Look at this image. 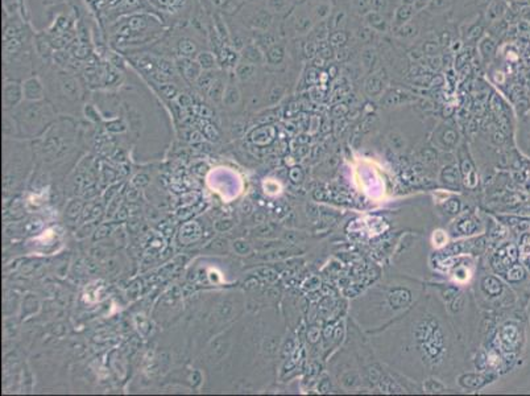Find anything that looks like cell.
<instances>
[{"label": "cell", "mask_w": 530, "mask_h": 396, "mask_svg": "<svg viewBox=\"0 0 530 396\" xmlns=\"http://www.w3.org/2000/svg\"><path fill=\"white\" fill-rule=\"evenodd\" d=\"M371 0H354L355 8L359 14H367L368 8H371Z\"/></svg>", "instance_id": "cell-25"}, {"label": "cell", "mask_w": 530, "mask_h": 396, "mask_svg": "<svg viewBox=\"0 0 530 396\" xmlns=\"http://www.w3.org/2000/svg\"><path fill=\"white\" fill-rule=\"evenodd\" d=\"M257 74H259L257 65L251 64V62L242 61L239 62V64L236 65V68H235V77H236L240 82H243V83L252 81Z\"/></svg>", "instance_id": "cell-6"}, {"label": "cell", "mask_w": 530, "mask_h": 396, "mask_svg": "<svg viewBox=\"0 0 530 396\" xmlns=\"http://www.w3.org/2000/svg\"><path fill=\"white\" fill-rule=\"evenodd\" d=\"M439 52V44L436 41H427L423 45V53L429 56H436Z\"/></svg>", "instance_id": "cell-23"}, {"label": "cell", "mask_w": 530, "mask_h": 396, "mask_svg": "<svg viewBox=\"0 0 530 396\" xmlns=\"http://www.w3.org/2000/svg\"><path fill=\"white\" fill-rule=\"evenodd\" d=\"M365 23H367L369 28L378 32H385L387 28H388V24L382 17V15L380 12H376V11H371V12L365 14Z\"/></svg>", "instance_id": "cell-7"}, {"label": "cell", "mask_w": 530, "mask_h": 396, "mask_svg": "<svg viewBox=\"0 0 530 396\" xmlns=\"http://www.w3.org/2000/svg\"><path fill=\"white\" fill-rule=\"evenodd\" d=\"M365 89H367V93L371 95H377L381 93V90L384 89V81H382L381 77H378L377 74H373L368 78V81L365 83Z\"/></svg>", "instance_id": "cell-13"}, {"label": "cell", "mask_w": 530, "mask_h": 396, "mask_svg": "<svg viewBox=\"0 0 530 396\" xmlns=\"http://www.w3.org/2000/svg\"><path fill=\"white\" fill-rule=\"evenodd\" d=\"M447 2H449V0H432L431 3H430V8H431V10H441V8L446 7Z\"/></svg>", "instance_id": "cell-30"}, {"label": "cell", "mask_w": 530, "mask_h": 396, "mask_svg": "<svg viewBox=\"0 0 530 396\" xmlns=\"http://www.w3.org/2000/svg\"><path fill=\"white\" fill-rule=\"evenodd\" d=\"M369 4H371L372 11H376V12L381 14L382 11H385L388 7V0H371Z\"/></svg>", "instance_id": "cell-26"}, {"label": "cell", "mask_w": 530, "mask_h": 396, "mask_svg": "<svg viewBox=\"0 0 530 396\" xmlns=\"http://www.w3.org/2000/svg\"><path fill=\"white\" fill-rule=\"evenodd\" d=\"M404 2H405V4H410V6H412V4H414L415 0H404Z\"/></svg>", "instance_id": "cell-35"}, {"label": "cell", "mask_w": 530, "mask_h": 396, "mask_svg": "<svg viewBox=\"0 0 530 396\" xmlns=\"http://www.w3.org/2000/svg\"><path fill=\"white\" fill-rule=\"evenodd\" d=\"M292 0H268V10L274 14H282L291 7Z\"/></svg>", "instance_id": "cell-15"}, {"label": "cell", "mask_w": 530, "mask_h": 396, "mask_svg": "<svg viewBox=\"0 0 530 396\" xmlns=\"http://www.w3.org/2000/svg\"><path fill=\"white\" fill-rule=\"evenodd\" d=\"M314 14L318 19H324V17H327L328 14H330V7H328L327 4H321V6H318V7L315 8Z\"/></svg>", "instance_id": "cell-28"}, {"label": "cell", "mask_w": 530, "mask_h": 396, "mask_svg": "<svg viewBox=\"0 0 530 396\" xmlns=\"http://www.w3.org/2000/svg\"><path fill=\"white\" fill-rule=\"evenodd\" d=\"M413 14H414V7H413V6H410V4H402L401 7L397 10L396 19H397L399 23L404 24L413 16Z\"/></svg>", "instance_id": "cell-18"}, {"label": "cell", "mask_w": 530, "mask_h": 396, "mask_svg": "<svg viewBox=\"0 0 530 396\" xmlns=\"http://www.w3.org/2000/svg\"><path fill=\"white\" fill-rule=\"evenodd\" d=\"M285 58V49L282 45L274 44L267 51L265 61L269 65H280Z\"/></svg>", "instance_id": "cell-10"}, {"label": "cell", "mask_w": 530, "mask_h": 396, "mask_svg": "<svg viewBox=\"0 0 530 396\" xmlns=\"http://www.w3.org/2000/svg\"><path fill=\"white\" fill-rule=\"evenodd\" d=\"M23 90L24 97L29 101H38L44 94V86L37 77H32L24 82Z\"/></svg>", "instance_id": "cell-4"}, {"label": "cell", "mask_w": 530, "mask_h": 396, "mask_svg": "<svg viewBox=\"0 0 530 396\" xmlns=\"http://www.w3.org/2000/svg\"><path fill=\"white\" fill-rule=\"evenodd\" d=\"M239 89H237L236 83L231 79L226 86V92H224V95H223V103L226 106H228V107H232V106H235L237 102H239Z\"/></svg>", "instance_id": "cell-9"}, {"label": "cell", "mask_w": 530, "mask_h": 396, "mask_svg": "<svg viewBox=\"0 0 530 396\" xmlns=\"http://www.w3.org/2000/svg\"><path fill=\"white\" fill-rule=\"evenodd\" d=\"M242 58H243V61L251 62V64L255 65H261L265 62V56H264L260 47L256 42L255 44L250 42V44H247L242 49Z\"/></svg>", "instance_id": "cell-5"}, {"label": "cell", "mask_w": 530, "mask_h": 396, "mask_svg": "<svg viewBox=\"0 0 530 396\" xmlns=\"http://www.w3.org/2000/svg\"><path fill=\"white\" fill-rule=\"evenodd\" d=\"M328 40H330V44L332 47L342 48L345 47L346 42H347L348 34L343 31H335L328 36Z\"/></svg>", "instance_id": "cell-19"}, {"label": "cell", "mask_w": 530, "mask_h": 396, "mask_svg": "<svg viewBox=\"0 0 530 396\" xmlns=\"http://www.w3.org/2000/svg\"><path fill=\"white\" fill-rule=\"evenodd\" d=\"M331 71L328 70V74H331V77H335V74L338 73V68L336 66H331Z\"/></svg>", "instance_id": "cell-33"}, {"label": "cell", "mask_w": 530, "mask_h": 396, "mask_svg": "<svg viewBox=\"0 0 530 396\" xmlns=\"http://www.w3.org/2000/svg\"><path fill=\"white\" fill-rule=\"evenodd\" d=\"M24 95L23 86L20 83H17L16 81H11L6 82L3 90V102H4V107L6 109H11V107H15V106L21 101Z\"/></svg>", "instance_id": "cell-3"}, {"label": "cell", "mask_w": 530, "mask_h": 396, "mask_svg": "<svg viewBox=\"0 0 530 396\" xmlns=\"http://www.w3.org/2000/svg\"><path fill=\"white\" fill-rule=\"evenodd\" d=\"M304 53L306 55L308 58H313L318 53V44L315 41H309L308 44L305 45Z\"/></svg>", "instance_id": "cell-24"}, {"label": "cell", "mask_w": 530, "mask_h": 396, "mask_svg": "<svg viewBox=\"0 0 530 396\" xmlns=\"http://www.w3.org/2000/svg\"><path fill=\"white\" fill-rule=\"evenodd\" d=\"M226 86L227 85L226 82H224V79H223L222 77H219V75H216V78L213 82V85H211L210 90L207 92L210 99L214 102L223 101V95H224V92H226Z\"/></svg>", "instance_id": "cell-8"}, {"label": "cell", "mask_w": 530, "mask_h": 396, "mask_svg": "<svg viewBox=\"0 0 530 396\" xmlns=\"http://www.w3.org/2000/svg\"><path fill=\"white\" fill-rule=\"evenodd\" d=\"M356 36H358L359 40L363 41V42H368V41H371L372 38H373V29H372V28L361 27L359 28L358 32H356Z\"/></svg>", "instance_id": "cell-21"}, {"label": "cell", "mask_w": 530, "mask_h": 396, "mask_svg": "<svg viewBox=\"0 0 530 396\" xmlns=\"http://www.w3.org/2000/svg\"><path fill=\"white\" fill-rule=\"evenodd\" d=\"M346 20V12L345 11H339L336 14L332 16V20H331V27L332 28H339L341 24L345 23Z\"/></svg>", "instance_id": "cell-27"}, {"label": "cell", "mask_w": 530, "mask_h": 396, "mask_svg": "<svg viewBox=\"0 0 530 396\" xmlns=\"http://www.w3.org/2000/svg\"><path fill=\"white\" fill-rule=\"evenodd\" d=\"M429 61L431 62V64H430V66H431L432 69H436V70H437V69L441 68V64H442V61H441V58H439V57H431L429 60Z\"/></svg>", "instance_id": "cell-31"}, {"label": "cell", "mask_w": 530, "mask_h": 396, "mask_svg": "<svg viewBox=\"0 0 530 396\" xmlns=\"http://www.w3.org/2000/svg\"><path fill=\"white\" fill-rule=\"evenodd\" d=\"M52 107L45 102H28L21 105L16 112V119L21 125L36 129L52 120Z\"/></svg>", "instance_id": "cell-1"}, {"label": "cell", "mask_w": 530, "mask_h": 396, "mask_svg": "<svg viewBox=\"0 0 530 396\" xmlns=\"http://www.w3.org/2000/svg\"><path fill=\"white\" fill-rule=\"evenodd\" d=\"M495 48H496V45H495V42H493L491 38H484L481 42H480L479 45V49H480V53H481V56H483L486 60H488V58L491 57V56L493 55V52H495Z\"/></svg>", "instance_id": "cell-20"}, {"label": "cell", "mask_w": 530, "mask_h": 396, "mask_svg": "<svg viewBox=\"0 0 530 396\" xmlns=\"http://www.w3.org/2000/svg\"><path fill=\"white\" fill-rule=\"evenodd\" d=\"M376 57H377V55H376L375 49L367 48V49H364L363 53H361V65H363L365 69H372V66L375 65Z\"/></svg>", "instance_id": "cell-16"}, {"label": "cell", "mask_w": 530, "mask_h": 396, "mask_svg": "<svg viewBox=\"0 0 530 396\" xmlns=\"http://www.w3.org/2000/svg\"><path fill=\"white\" fill-rule=\"evenodd\" d=\"M417 33H418V28H417L415 24L412 23H404L401 27L399 28V31H397V34H399L400 37L405 38L414 37V36H417Z\"/></svg>", "instance_id": "cell-17"}, {"label": "cell", "mask_w": 530, "mask_h": 396, "mask_svg": "<svg viewBox=\"0 0 530 396\" xmlns=\"http://www.w3.org/2000/svg\"><path fill=\"white\" fill-rule=\"evenodd\" d=\"M318 53H319V57L323 58L324 61H328V60H331V58L334 57V49L332 48H330V45H318Z\"/></svg>", "instance_id": "cell-22"}, {"label": "cell", "mask_w": 530, "mask_h": 396, "mask_svg": "<svg viewBox=\"0 0 530 396\" xmlns=\"http://www.w3.org/2000/svg\"><path fill=\"white\" fill-rule=\"evenodd\" d=\"M197 61L200 62L203 70H214V68L216 66L215 57L210 52H201V53H198Z\"/></svg>", "instance_id": "cell-14"}, {"label": "cell", "mask_w": 530, "mask_h": 396, "mask_svg": "<svg viewBox=\"0 0 530 396\" xmlns=\"http://www.w3.org/2000/svg\"><path fill=\"white\" fill-rule=\"evenodd\" d=\"M294 31L298 34H305L311 31L313 28V19L305 14H298L294 17Z\"/></svg>", "instance_id": "cell-11"}, {"label": "cell", "mask_w": 530, "mask_h": 396, "mask_svg": "<svg viewBox=\"0 0 530 396\" xmlns=\"http://www.w3.org/2000/svg\"><path fill=\"white\" fill-rule=\"evenodd\" d=\"M491 0H476V3L479 4V6H486V4L490 3Z\"/></svg>", "instance_id": "cell-34"}, {"label": "cell", "mask_w": 530, "mask_h": 396, "mask_svg": "<svg viewBox=\"0 0 530 396\" xmlns=\"http://www.w3.org/2000/svg\"><path fill=\"white\" fill-rule=\"evenodd\" d=\"M177 49H178V53L183 57H190L194 53H197V45L194 44V41H191L187 37L179 38L178 42H177Z\"/></svg>", "instance_id": "cell-12"}, {"label": "cell", "mask_w": 530, "mask_h": 396, "mask_svg": "<svg viewBox=\"0 0 530 396\" xmlns=\"http://www.w3.org/2000/svg\"><path fill=\"white\" fill-rule=\"evenodd\" d=\"M431 2L432 0H415L414 4H413V7H414V11H421L425 7H427V6H430Z\"/></svg>", "instance_id": "cell-29"}, {"label": "cell", "mask_w": 530, "mask_h": 396, "mask_svg": "<svg viewBox=\"0 0 530 396\" xmlns=\"http://www.w3.org/2000/svg\"><path fill=\"white\" fill-rule=\"evenodd\" d=\"M213 2L216 4V6H218V7H222L223 10H226L227 4L233 3V0H213Z\"/></svg>", "instance_id": "cell-32"}, {"label": "cell", "mask_w": 530, "mask_h": 396, "mask_svg": "<svg viewBox=\"0 0 530 396\" xmlns=\"http://www.w3.org/2000/svg\"><path fill=\"white\" fill-rule=\"evenodd\" d=\"M272 20H273V16L268 8H259L248 16L247 25L252 27L257 32H267V29L272 24Z\"/></svg>", "instance_id": "cell-2"}]
</instances>
